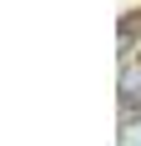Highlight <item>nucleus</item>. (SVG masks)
<instances>
[{
	"label": "nucleus",
	"mask_w": 141,
	"mask_h": 146,
	"mask_svg": "<svg viewBox=\"0 0 141 146\" xmlns=\"http://www.w3.org/2000/svg\"><path fill=\"white\" fill-rule=\"evenodd\" d=\"M121 106H126V111L141 106V60H136V66H131V60L121 66Z\"/></svg>",
	"instance_id": "obj_1"
},
{
	"label": "nucleus",
	"mask_w": 141,
	"mask_h": 146,
	"mask_svg": "<svg viewBox=\"0 0 141 146\" xmlns=\"http://www.w3.org/2000/svg\"><path fill=\"white\" fill-rule=\"evenodd\" d=\"M121 146H141V116L121 126Z\"/></svg>",
	"instance_id": "obj_2"
}]
</instances>
